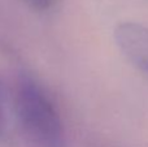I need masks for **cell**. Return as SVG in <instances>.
Returning a JSON list of instances; mask_svg holds the SVG:
<instances>
[{"label":"cell","mask_w":148,"mask_h":147,"mask_svg":"<svg viewBox=\"0 0 148 147\" xmlns=\"http://www.w3.org/2000/svg\"><path fill=\"white\" fill-rule=\"evenodd\" d=\"M0 124H1V112H0Z\"/></svg>","instance_id":"cell-4"},{"label":"cell","mask_w":148,"mask_h":147,"mask_svg":"<svg viewBox=\"0 0 148 147\" xmlns=\"http://www.w3.org/2000/svg\"><path fill=\"white\" fill-rule=\"evenodd\" d=\"M20 122L36 147H66V137L56 107L31 78H22L16 94Z\"/></svg>","instance_id":"cell-1"},{"label":"cell","mask_w":148,"mask_h":147,"mask_svg":"<svg viewBox=\"0 0 148 147\" xmlns=\"http://www.w3.org/2000/svg\"><path fill=\"white\" fill-rule=\"evenodd\" d=\"M26 4H29L31 8L36 10H40V12H46L49 10L56 5L57 0H23Z\"/></svg>","instance_id":"cell-3"},{"label":"cell","mask_w":148,"mask_h":147,"mask_svg":"<svg viewBox=\"0 0 148 147\" xmlns=\"http://www.w3.org/2000/svg\"><path fill=\"white\" fill-rule=\"evenodd\" d=\"M114 41L123 56L148 78V27L138 22H121Z\"/></svg>","instance_id":"cell-2"}]
</instances>
